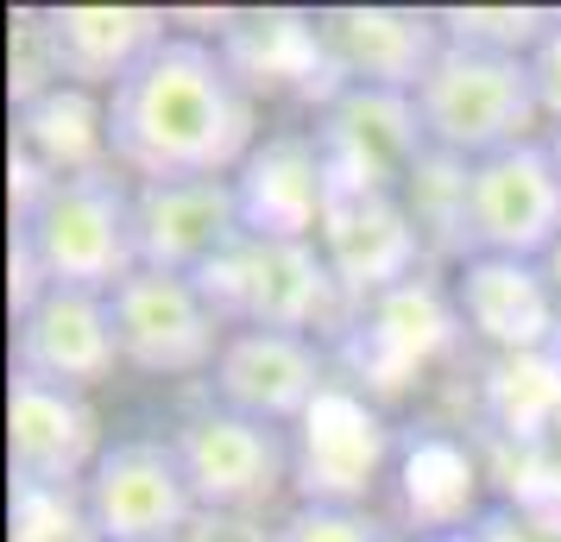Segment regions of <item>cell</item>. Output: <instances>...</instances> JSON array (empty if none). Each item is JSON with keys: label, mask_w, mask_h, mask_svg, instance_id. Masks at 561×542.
<instances>
[{"label": "cell", "mask_w": 561, "mask_h": 542, "mask_svg": "<svg viewBox=\"0 0 561 542\" xmlns=\"http://www.w3.org/2000/svg\"><path fill=\"white\" fill-rule=\"evenodd\" d=\"M259 152V95L215 38L171 32L114 95L107 158L127 183L240 177Z\"/></svg>", "instance_id": "obj_1"}, {"label": "cell", "mask_w": 561, "mask_h": 542, "mask_svg": "<svg viewBox=\"0 0 561 542\" xmlns=\"http://www.w3.org/2000/svg\"><path fill=\"white\" fill-rule=\"evenodd\" d=\"M13 258H20L13 310H26L38 290H95V297H114L139 272L133 183L121 171H89V177L45 183L26 208H13Z\"/></svg>", "instance_id": "obj_2"}, {"label": "cell", "mask_w": 561, "mask_h": 542, "mask_svg": "<svg viewBox=\"0 0 561 542\" xmlns=\"http://www.w3.org/2000/svg\"><path fill=\"white\" fill-rule=\"evenodd\" d=\"M416 120L430 152H448L460 164H480L492 152H511L524 139H542V102H536L530 57L480 51V45H442L430 77L416 82Z\"/></svg>", "instance_id": "obj_3"}, {"label": "cell", "mask_w": 561, "mask_h": 542, "mask_svg": "<svg viewBox=\"0 0 561 542\" xmlns=\"http://www.w3.org/2000/svg\"><path fill=\"white\" fill-rule=\"evenodd\" d=\"M196 285L208 290V303H215V315L228 328H278V335L334 341V335H354V322H359L316 240L247 233Z\"/></svg>", "instance_id": "obj_4"}, {"label": "cell", "mask_w": 561, "mask_h": 542, "mask_svg": "<svg viewBox=\"0 0 561 542\" xmlns=\"http://www.w3.org/2000/svg\"><path fill=\"white\" fill-rule=\"evenodd\" d=\"M171 448H178L183 473H190V492H196L203 511L265 517L290 492V480H297V441H290V429L233 416L221 404H203V411L183 416L171 429Z\"/></svg>", "instance_id": "obj_5"}, {"label": "cell", "mask_w": 561, "mask_h": 542, "mask_svg": "<svg viewBox=\"0 0 561 542\" xmlns=\"http://www.w3.org/2000/svg\"><path fill=\"white\" fill-rule=\"evenodd\" d=\"M309 132L329 171V196H404L410 171L430 152L416 102L391 89H329Z\"/></svg>", "instance_id": "obj_6"}, {"label": "cell", "mask_w": 561, "mask_h": 542, "mask_svg": "<svg viewBox=\"0 0 561 542\" xmlns=\"http://www.w3.org/2000/svg\"><path fill=\"white\" fill-rule=\"evenodd\" d=\"M107 303H114L121 360L133 372H146V379H208L215 372L228 322L215 315V303H208V290L196 278L139 265Z\"/></svg>", "instance_id": "obj_7"}, {"label": "cell", "mask_w": 561, "mask_h": 542, "mask_svg": "<svg viewBox=\"0 0 561 542\" xmlns=\"http://www.w3.org/2000/svg\"><path fill=\"white\" fill-rule=\"evenodd\" d=\"M329 391V347L309 335H278V328H228L208 372V404L272 423V429H304Z\"/></svg>", "instance_id": "obj_8"}, {"label": "cell", "mask_w": 561, "mask_h": 542, "mask_svg": "<svg viewBox=\"0 0 561 542\" xmlns=\"http://www.w3.org/2000/svg\"><path fill=\"white\" fill-rule=\"evenodd\" d=\"M561 240V171L542 139L467 164V246L492 258H536ZM467 253V258H473Z\"/></svg>", "instance_id": "obj_9"}, {"label": "cell", "mask_w": 561, "mask_h": 542, "mask_svg": "<svg viewBox=\"0 0 561 542\" xmlns=\"http://www.w3.org/2000/svg\"><path fill=\"white\" fill-rule=\"evenodd\" d=\"M82 498H89V517H95L102 542H183V530L203 511L171 436L107 441Z\"/></svg>", "instance_id": "obj_10"}, {"label": "cell", "mask_w": 561, "mask_h": 542, "mask_svg": "<svg viewBox=\"0 0 561 542\" xmlns=\"http://www.w3.org/2000/svg\"><path fill=\"white\" fill-rule=\"evenodd\" d=\"M316 246L329 258L341 297L354 303V315H366L373 303L398 297L416 285L430 240L410 221L404 196H329V215L316 228Z\"/></svg>", "instance_id": "obj_11"}, {"label": "cell", "mask_w": 561, "mask_h": 542, "mask_svg": "<svg viewBox=\"0 0 561 542\" xmlns=\"http://www.w3.org/2000/svg\"><path fill=\"white\" fill-rule=\"evenodd\" d=\"M133 233H139V265L208 278L247 240V208L233 177L133 183Z\"/></svg>", "instance_id": "obj_12"}, {"label": "cell", "mask_w": 561, "mask_h": 542, "mask_svg": "<svg viewBox=\"0 0 561 542\" xmlns=\"http://www.w3.org/2000/svg\"><path fill=\"white\" fill-rule=\"evenodd\" d=\"M448 297H455L460 328L480 347L505 354V360H556L561 303L536 258H460L455 278H448Z\"/></svg>", "instance_id": "obj_13"}, {"label": "cell", "mask_w": 561, "mask_h": 542, "mask_svg": "<svg viewBox=\"0 0 561 542\" xmlns=\"http://www.w3.org/2000/svg\"><path fill=\"white\" fill-rule=\"evenodd\" d=\"M316 38L334 89H391V95H416V82L430 77V64L448 45L435 7H322Z\"/></svg>", "instance_id": "obj_14"}, {"label": "cell", "mask_w": 561, "mask_h": 542, "mask_svg": "<svg viewBox=\"0 0 561 542\" xmlns=\"http://www.w3.org/2000/svg\"><path fill=\"white\" fill-rule=\"evenodd\" d=\"M102 454H107L102 411H95L89 391L13 372V385H7V466H13V486L77 492L89 486Z\"/></svg>", "instance_id": "obj_15"}, {"label": "cell", "mask_w": 561, "mask_h": 542, "mask_svg": "<svg viewBox=\"0 0 561 542\" xmlns=\"http://www.w3.org/2000/svg\"><path fill=\"white\" fill-rule=\"evenodd\" d=\"M121 366L114 303L95 290H38L26 310H13V372L95 397Z\"/></svg>", "instance_id": "obj_16"}, {"label": "cell", "mask_w": 561, "mask_h": 542, "mask_svg": "<svg viewBox=\"0 0 561 542\" xmlns=\"http://www.w3.org/2000/svg\"><path fill=\"white\" fill-rule=\"evenodd\" d=\"M164 26L171 20L158 7H45L57 70L70 89H89V95H114L171 38Z\"/></svg>", "instance_id": "obj_17"}, {"label": "cell", "mask_w": 561, "mask_h": 542, "mask_svg": "<svg viewBox=\"0 0 561 542\" xmlns=\"http://www.w3.org/2000/svg\"><path fill=\"white\" fill-rule=\"evenodd\" d=\"M240 208H247V233L265 240H316L322 215H329V171L316 152V132H272L259 139V152L240 164Z\"/></svg>", "instance_id": "obj_18"}, {"label": "cell", "mask_w": 561, "mask_h": 542, "mask_svg": "<svg viewBox=\"0 0 561 542\" xmlns=\"http://www.w3.org/2000/svg\"><path fill=\"white\" fill-rule=\"evenodd\" d=\"M304 498H341V505H359V486L379 473L385 461V423L359 397L334 385L316 416L304 423Z\"/></svg>", "instance_id": "obj_19"}, {"label": "cell", "mask_w": 561, "mask_h": 542, "mask_svg": "<svg viewBox=\"0 0 561 542\" xmlns=\"http://www.w3.org/2000/svg\"><path fill=\"white\" fill-rule=\"evenodd\" d=\"M20 158L38 177H89V171H114L107 158V95L89 89H51L38 102L20 107Z\"/></svg>", "instance_id": "obj_20"}, {"label": "cell", "mask_w": 561, "mask_h": 542, "mask_svg": "<svg viewBox=\"0 0 561 542\" xmlns=\"http://www.w3.org/2000/svg\"><path fill=\"white\" fill-rule=\"evenodd\" d=\"M404 208L410 221L430 240V258H467V164L448 152H423V164L404 183Z\"/></svg>", "instance_id": "obj_21"}, {"label": "cell", "mask_w": 561, "mask_h": 542, "mask_svg": "<svg viewBox=\"0 0 561 542\" xmlns=\"http://www.w3.org/2000/svg\"><path fill=\"white\" fill-rule=\"evenodd\" d=\"M435 26H442L448 45L530 57L556 26V7H435Z\"/></svg>", "instance_id": "obj_22"}, {"label": "cell", "mask_w": 561, "mask_h": 542, "mask_svg": "<svg viewBox=\"0 0 561 542\" xmlns=\"http://www.w3.org/2000/svg\"><path fill=\"white\" fill-rule=\"evenodd\" d=\"M7 542H102L89 498L64 486H13V537Z\"/></svg>", "instance_id": "obj_23"}, {"label": "cell", "mask_w": 561, "mask_h": 542, "mask_svg": "<svg viewBox=\"0 0 561 542\" xmlns=\"http://www.w3.org/2000/svg\"><path fill=\"white\" fill-rule=\"evenodd\" d=\"M278 542H410V537H391L366 505L297 498L290 511H278Z\"/></svg>", "instance_id": "obj_24"}, {"label": "cell", "mask_w": 561, "mask_h": 542, "mask_svg": "<svg viewBox=\"0 0 561 542\" xmlns=\"http://www.w3.org/2000/svg\"><path fill=\"white\" fill-rule=\"evenodd\" d=\"M183 542H278V517H253V511H196V523L183 530Z\"/></svg>", "instance_id": "obj_25"}, {"label": "cell", "mask_w": 561, "mask_h": 542, "mask_svg": "<svg viewBox=\"0 0 561 542\" xmlns=\"http://www.w3.org/2000/svg\"><path fill=\"white\" fill-rule=\"evenodd\" d=\"M530 77H536V102H542V132L561 127V7H556L549 38L530 51Z\"/></svg>", "instance_id": "obj_26"}, {"label": "cell", "mask_w": 561, "mask_h": 542, "mask_svg": "<svg viewBox=\"0 0 561 542\" xmlns=\"http://www.w3.org/2000/svg\"><path fill=\"white\" fill-rule=\"evenodd\" d=\"M410 542H485V537L467 530V523H455V530H423V537H410Z\"/></svg>", "instance_id": "obj_27"}, {"label": "cell", "mask_w": 561, "mask_h": 542, "mask_svg": "<svg viewBox=\"0 0 561 542\" xmlns=\"http://www.w3.org/2000/svg\"><path fill=\"white\" fill-rule=\"evenodd\" d=\"M542 272H549V290H556V303H561V240L542 253Z\"/></svg>", "instance_id": "obj_28"}, {"label": "cell", "mask_w": 561, "mask_h": 542, "mask_svg": "<svg viewBox=\"0 0 561 542\" xmlns=\"http://www.w3.org/2000/svg\"><path fill=\"white\" fill-rule=\"evenodd\" d=\"M542 146H549V158H556V171H561V127L542 132Z\"/></svg>", "instance_id": "obj_29"}, {"label": "cell", "mask_w": 561, "mask_h": 542, "mask_svg": "<svg viewBox=\"0 0 561 542\" xmlns=\"http://www.w3.org/2000/svg\"><path fill=\"white\" fill-rule=\"evenodd\" d=\"M556 366H561V347H556Z\"/></svg>", "instance_id": "obj_30"}]
</instances>
